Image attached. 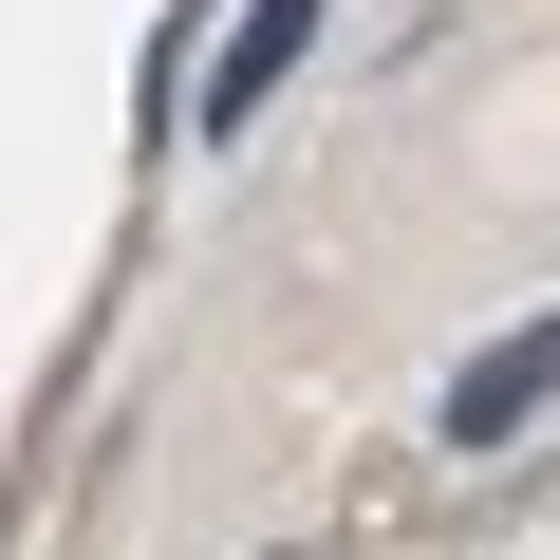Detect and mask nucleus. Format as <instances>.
<instances>
[{
  "label": "nucleus",
  "mask_w": 560,
  "mask_h": 560,
  "mask_svg": "<svg viewBox=\"0 0 560 560\" xmlns=\"http://www.w3.org/2000/svg\"><path fill=\"white\" fill-rule=\"evenodd\" d=\"M541 411H560V318H523L504 355L448 374V448H504V430H541Z\"/></svg>",
  "instance_id": "nucleus-1"
},
{
  "label": "nucleus",
  "mask_w": 560,
  "mask_h": 560,
  "mask_svg": "<svg viewBox=\"0 0 560 560\" xmlns=\"http://www.w3.org/2000/svg\"><path fill=\"white\" fill-rule=\"evenodd\" d=\"M300 57H318V0H243V38H224V75H206V131H243Z\"/></svg>",
  "instance_id": "nucleus-2"
}]
</instances>
